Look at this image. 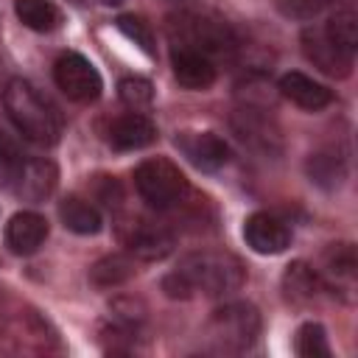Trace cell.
<instances>
[{"label":"cell","mask_w":358,"mask_h":358,"mask_svg":"<svg viewBox=\"0 0 358 358\" xmlns=\"http://www.w3.org/2000/svg\"><path fill=\"white\" fill-rule=\"evenodd\" d=\"M3 106L14 129L36 143V145H56L62 134V120L50 109V103L36 92V87L25 78H11L3 90Z\"/></svg>","instance_id":"6da1fadb"},{"label":"cell","mask_w":358,"mask_h":358,"mask_svg":"<svg viewBox=\"0 0 358 358\" xmlns=\"http://www.w3.org/2000/svg\"><path fill=\"white\" fill-rule=\"evenodd\" d=\"M176 274L185 282L190 296L193 294L224 296L229 291H238L246 280L243 263L232 252H221V249H201V252L185 255L179 260Z\"/></svg>","instance_id":"7a4b0ae2"},{"label":"cell","mask_w":358,"mask_h":358,"mask_svg":"<svg viewBox=\"0 0 358 358\" xmlns=\"http://www.w3.org/2000/svg\"><path fill=\"white\" fill-rule=\"evenodd\" d=\"M260 336V313L252 302H227L213 310L204 338L213 352H243Z\"/></svg>","instance_id":"3957f363"},{"label":"cell","mask_w":358,"mask_h":358,"mask_svg":"<svg viewBox=\"0 0 358 358\" xmlns=\"http://www.w3.org/2000/svg\"><path fill=\"white\" fill-rule=\"evenodd\" d=\"M168 36L176 48H193L204 56H227L235 50V34L227 22L204 14H176L168 22Z\"/></svg>","instance_id":"277c9868"},{"label":"cell","mask_w":358,"mask_h":358,"mask_svg":"<svg viewBox=\"0 0 358 358\" xmlns=\"http://www.w3.org/2000/svg\"><path fill=\"white\" fill-rule=\"evenodd\" d=\"M134 187L143 201H148L157 210H168L185 199L187 179L171 159L151 157L134 168Z\"/></svg>","instance_id":"5b68a950"},{"label":"cell","mask_w":358,"mask_h":358,"mask_svg":"<svg viewBox=\"0 0 358 358\" xmlns=\"http://www.w3.org/2000/svg\"><path fill=\"white\" fill-rule=\"evenodd\" d=\"M53 81L76 103H92V101H98V95L103 90L101 73L81 53H62L56 59V64H53Z\"/></svg>","instance_id":"8992f818"},{"label":"cell","mask_w":358,"mask_h":358,"mask_svg":"<svg viewBox=\"0 0 358 358\" xmlns=\"http://www.w3.org/2000/svg\"><path fill=\"white\" fill-rule=\"evenodd\" d=\"M302 53H305V59H308L313 67H319L324 76L344 78V76H350V70H352V56L344 53V50L333 42V36L327 34L324 25H308V28L302 31Z\"/></svg>","instance_id":"52a82bcc"},{"label":"cell","mask_w":358,"mask_h":358,"mask_svg":"<svg viewBox=\"0 0 358 358\" xmlns=\"http://www.w3.org/2000/svg\"><path fill=\"white\" fill-rule=\"evenodd\" d=\"M173 143L199 171H218L229 162V145L215 131H179Z\"/></svg>","instance_id":"ba28073f"},{"label":"cell","mask_w":358,"mask_h":358,"mask_svg":"<svg viewBox=\"0 0 358 358\" xmlns=\"http://www.w3.org/2000/svg\"><path fill=\"white\" fill-rule=\"evenodd\" d=\"M243 241L257 255H280L291 243V229L271 213H252L243 221Z\"/></svg>","instance_id":"9c48e42d"},{"label":"cell","mask_w":358,"mask_h":358,"mask_svg":"<svg viewBox=\"0 0 358 358\" xmlns=\"http://www.w3.org/2000/svg\"><path fill=\"white\" fill-rule=\"evenodd\" d=\"M355 274H358L355 249L350 243H330L322 255V274H319L322 285L330 288L333 294H352Z\"/></svg>","instance_id":"30bf717a"},{"label":"cell","mask_w":358,"mask_h":358,"mask_svg":"<svg viewBox=\"0 0 358 358\" xmlns=\"http://www.w3.org/2000/svg\"><path fill=\"white\" fill-rule=\"evenodd\" d=\"M56 179H59V171L50 159H42V157H25L14 182H11V190L28 201H42L45 196L53 193L56 187Z\"/></svg>","instance_id":"8fae6325"},{"label":"cell","mask_w":358,"mask_h":358,"mask_svg":"<svg viewBox=\"0 0 358 358\" xmlns=\"http://www.w3.org/2000/svg\"><path fill=\"white\" fill-rule=\"evenodd\" d=\"M171 67H173V78L187 87V90H207L213 87L218 70L215 62L193 48H171Z\"/></svg>","instance_id":"7c38bea8"},{"label":"cell","mask_w":358,"mask_h":358,"mask_svg":"<svg viewBox=\"0 0 358 358\" xmlns=\"http://www.w3.org/2000/svg\"><path fill=\"white\" fill-rule=\"evenodd\" d=\"M123 243L129 246L131 255H137L143 260H162L173 249V235L159 224L134 221V224H126Z\"/></svg>","instance_id":"4fadbf2b"},{"label":"cell","mask_w":358,"mask_h":358,"mask_svg":"<svg viewBox=\"0 0 358 358\" xmlns=\"http://www.w3.org/2000/svg\"><path fill=\"white\" fill-rule=\"evenodd\" d=\"M48 238V221L45 215L34 210L14 213L11 221L6 224V243L14 255H34Z\"/></svg>","instance_id":"5bb4252c"},{"label":"cell","mask_w":358,"mask_h":358,"mask_svg":"<svg viewBox=\"0 0 358 358\" xmlns=\"http://www.w3.org/2000/svg\"><path fill=\"white\" fill-rule=\"evenodd\" d=\"M277 90H280L291 103H296L299 109L319 112V109H324V106L333 103V90L324 87V84H319V81H313L310 76H305V73H299V70H291V73L280 76Z\"/></svg>","instance_id":"9a60e30c"},{"label":"cell","mask_w":358,"mask_h":358,"mask_svg":"<svg viewBox=\"0 0 358 358\" xmlns=\"http://www.w3.org/2000/svg\"><path fill=\"white\" fill-rule=\"evenodd\" d=\"M154 140H157V126L140 112L120 115L109 126V145L117 151H137V148L151 145Z\"/></svg>","instance_id":"2e32d148"},{"label":"cell","mask_w":358,"mask_h":358,"mask_svg":"<svg viewBox=\"0 0 358 358\" xmlns=\"http://www.w3.org/2000/svg\"><path fill=\"white\" fill-rule=\"evenodd\" d=\"M322 280H319V271H313L308 263L296 260L285 268L282 274V291H285V299L294 302V305H310L319 291H322Z\"/></svg>","instance_id":"e0dca14e"},{"label":"cell","mask_w":358,"mask_h":358,"mask_svg":"<svg viewBox=\"0 0 358 358\" xmlns=\"http://www.w3.org/2000/svg\"><path fill=\"white\" fill-rule=\"evenodd\" d=\"M59 218L76 235H95L103 227L101 210L92 201L78 199V196H67L64 201H59Z\"/></svg>","instance_id":"ac0fdd59"},{"label":"cell","mask_w":358,"mask_h":358,"mask_svg":"<svg viewBox=\"0 0 358 358\" xmlns=\"http://www.w3.org/2000/svg\"><path fill=\"white\" fill-rule=\"evenodd\" d=\"M134 260L129 255H106L101 260L92 263L90 268V282L98 285V288H115V285H123L126 280L134 277Z\"/></svg>","instance_id":"d6986e66"},{"label":"cell","mask_w":358,"mask_h":358,"mask_svg":"<svg viewBox=\"0 0 358 358\" xmlns=\"http://www.w3.org/2000/svg\"><path fill=\"white\" fill-rule=\"evenodd\" d=\"M14 11H17V17L25 28L39 31V34L56 31L62 25V11L50 0H17Z\"/></svg>","instance_id":"ffe728a7"},{"label":"cell","mask_w":358,"mask_h":358,"mask_svg":"<svg viewBox=\"0 0 358 358\" xmlns=\"http://www.w3.org/2000/svg\"><path fill=\"white\" fill-rule=\"evenodd\" d=\"M324 28H327V34L333 36V42H336L344 53L355 56V48H358V17H355V11H350V8L336 11V14L324 22Z\"/></svg>","instance_id":"44dd1931"},{"label":"cell","mask_w":358,"mask_h":358,"mask_svg":"<svg viewBox=\"0 0 358 358\" xmlns=\"http://www.w3.org/2000/svg\"><path fill=\"white\" fill-rule=\"evenodd\" d=\"M294 350L302 358H327L330 355V344H327L324 327L319 322H305L294 336Z\"/></svg>","instance_id":"7402d4cb"},{"label":"cell","mask_w":358,"mask_h":358,"mask_svg":"<svg viewBox=\"0 0 358 358\" xmlns=\"http://www.w3.org/2000/svg\"><path fill=\"white\" fill-rule=\"evenodd\" d=\"M117 95L129 109L140 112V109H148L154 103V84L143 76H126L117 84Z\"/></svg>","instance_id":"603a6c76"},{"label":"cell","mask_w":358,"mask_h":358,"mask_svg":"<svg viewBox=\"0 0 358 358\" xmlns=\"http://www.w3.org/2000/svg\"><path fill=\"white\" fill-rule=\"evenodd\" d=\"M308 173H310V182L316 185H324V187H333L344 179V159L336 154H313L308 159Z\"/></svg>","instance_id":"cb8c5ba5"},{"label":"cell","mask_w":358,"mask_h":358,"mask_svg":"<svg viewBox=\"0 0 358 358\" xmlns=\"http://www.w3.org/2000/svg\"><path fill=\"white\" fill-rule=\"evenodd\" d=\"M117 31H120V34H126L134 45H140L148 56H154V53H157V50H154V31H151V25H148L143 17L120 14V17H117Z\"/></svg>","instance_id":"d4e9b609"},{"label":"cell","mask_w":358,"mask_h":358,"mask_svg":"<svg viewBox=\"0 0 358 358\" xmlns=\"http://www.w3.org/2000/svg\"><path fill=\"white\" fill-rule=\"evenodd\" d=\"M22 159H25V154L17 148V143L0 131V185L3 187H11Z\"/></svg>","instance_id":"484cf974"},{"label":"cell","mask_w":358,"mask_h":358,"mask_svg":"<svg viewBox=\"0 0 358 358\" xmlns=\"http://www.w3.org/2000/svg\"><path fill=\"white\" fill-rule=\"evenodd\" d=\"M333 0H277V8L285 14V17H294V20H310L316 17L322 8H327Z\"/></svg>","instance_id":"4316f807"},{"label":"cell","mask_w":358,"mask_h":358,"mask_svg":"<svg viewBox=\"0 0 358 358\" xmlns=\"http://www.w3.org/2000/svg\"><path fill=\"white\" fill-rule=\"evenodd\" d=\"M103 3H120V0H103Z\"/></svg>","instance_id":"83f0119b"}]
</instances>
